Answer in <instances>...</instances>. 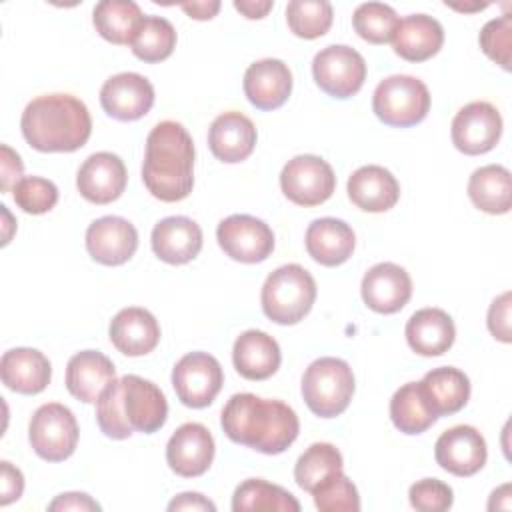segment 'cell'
<instances>
[{"mask_svg":"<svg viewBox=\"0 0 512 512\" xmlns=\"http://www.w3.org/2000/svg\"><path fill=\"white\" fill-rule=\"evenodd\" d=\"M220 424L232 442L270 456L290 448L300 432L298 416L288 404L250 392L230 396Z\"/></svg>","mask_w":512,"mask_h":512,"instance_id":"1","label":"cell"},{"mask_svg":"<svg viewBox=\"0 0 512 512\" xmlns=\"http://www.w3.org/2000/svg\"><path fill=\"white\" fill-rule=\"evenodd\" d=\"M166 418L164 392L136 374L114 380L96 400V422L112 440H126L134 432L154 434L166 424Z\"/></svg>","mask_w":512,"mask_h":512,"instance_id":"2","label":"cell"},{"mask_svg":"<svg viewBox=\"0 0 512 512\" xmlns=\"http://www.w3.org/2000/svg\"><path fill=\"white\" fill-rule=\"evenodd\" d=\"M142 182L162 202H180L192 192L194 142L180 122H158L146 136Z\"/></svg>","mask_w":512,"mask_h":512,"instance_id":"3","label":"cell"},{"mask_svg":"<svg viewBox=\"0 0 512 512\" xmlns=\"http://www.w3.org/2000/svg\"><path fill=\"white\" fill-rule=\"evenodd\" d=\"M20 128L24 140L38 152H74L88 142L92 118L76 96L44 94L28 102Z\"/></svg>","mask_w":512,"mask_h":512,"instance_id":"4","label":"cell"},{"mask_svg":"<svg viewBox=\"0 0 512 512\" xmlns=\"http://www.w3.org/2000/svg\"><path fill=\"white\" fill-rule=\"evenodd\" d=\"M316 280L300 264H284L268 274L260 302L264 314L282 326L298 324L314 306Z\"/></svg>","mask_w":512,"mask_h":512,"instance_id":"5","label":"cell"},{"mask_svg":"<svg viewBox=\"0 0 512 512\" xmlns=\"http://www.w3.org/2000/svg\"><path fill=\"white\" fill-rule=\"evenodd\" d=\"M354 372L346 360L324 356L314 360L302 376V398L320 418L340 416L354 396Z\"/></svg>","mask_w":512,"mask_h":512,"instance_id":"6","label":"cell"},{"mask_svg":"<svg viewBox=\"0 0 512 512\" xmlns=\"http://www.w3.org/2000/svg\"><path fill=\"white\" fill-rule=\"evenodd\" d=\"M372 110L386 126L410 128L428 116L430 92L420 78L394 74L376 86Z\"/></svg>","mask_w":512,"mask_h":512,"instance_id":"7","label":"cell"},{"mask_svg":"<svg viewBox=\"0 0 512 512\" xmlns=\"http://www.w3.org/2000/svg\"><path fill=\"white\" fill-rule=\"evenodd\" d=\"M78 422L72 410L58 402L42 404L30 420L28 440L36 456L46 462L70 458L78 444Z\"/></svg>","mask_w":512,"mask_h":512,"instance_id":"8","label":"cell"},{"mask_svg":"<svg viewBox=\"0 0 512 512\" xmlns=\"http://www.w3.org/2000/svg\"><path fill=\"white\" fill-rule=\"evenodd\" d=\"M312 76L328 96L346 100L364 86L366 60L358 50L346 44H332L314 56Z\"/></svg>","mask_w":512,"mask_h":512,"instance_id":"9","label":"cell"},{"mask_svg":"<svg viewBox=\"0 0 512 512\" xmlns=\"http://www.w3.org/2000/svg\"><path fill=\"white\" fill-rule=\"evenodd\" d=\"M284 196L304 208L324 204L336 188L332 166L314 154H300L288 160L280 172Z\"/></svg>","mask_w":512,"mask_h":512,"instance_id":"10","label":"cell"},{"mask_svg":"<svg viewBox=\"0 0 512 512\" xmlns=\"http://www.w3.org/2000/svg\"><path fill=\"white\" fill-rule=\"evenodd\" d=\"M224 372L208 352H190L172 368V386L178 400L188 408H206L220 394Z\"/></svg>","mask_w":512,"mask_h":512,"instance_id":"11","label":"cell"},{"mask_svg":"<svg viewBox=\"0 0 512 512\" xmlns=\"http://www.w3.org/2000/svg\"><path fill=\"white\" fill-rule=\"evenodd\" d=\"M216 240L226 256L242 264L266 260L274 250L272 228L250 214H232L216 228Z\"/></svg>","mask_w":512,"mask_h":512,"instance_id":"12","label":"cell"},{"mask_svg":"<svg viewBox=\"0 0 512 512\" xmlns=\"http://www.w3.org/2000/svg\"><path fill=\"white\" fill-rule=\"evenodd\" d=\"M450 136L452 144L462 154H486L498 144L502 136V116L490 102H470L456 112Z\"/></svg>","mask_w":512,"mask_h":512,"instance_id":"13","label":"cell"},{"mask_svg":"<svg viewBox=\"0 0 512 512\" xmlns=\"http://www.w3.org/2000/svg\"><path fill=\"white\" fill-rule=\"evenodd\" d=\"M434 458L442 470L454 476H474L486 464V440L474 426L458 424L438 436Z\"/></svg>","mask_w":512,"mask_h":512,"instance_id":"14","label":"cell"},{"mask_svg":"<svg viewBox=\"0 0 512 512\" xmlns=\"http://www.w3.org/2000/svg\"><path fill=\"white\" fill-rule=\"evenodd\" d=\"M100 104L108 116L120 122H132L150 112L154 104V86L142 74L120 72L102 84Z\"/></svg>","mask_w":512,"mask_h":512,"instance_id":"15","label":"cell"},{"mask_svg":"<svg viewBox=\"0 0 512 512\" xmlns=\"http://www.w3.org/2000/svg\"><path fill=\"white\" fill-rule=\"evenodd\" d=\"M214 438L200 422H186L170 436L166 444V462L182 478L202 476L214 460Z\"/></svg>","mask_w":512,"mask_h":512,"instance_id":"16","label":"cell"},{"mask_svg":"<svg viewBox=\"0 0 512 512\" xmlns=\"http://www.w3.org/2000/svg\"><path fill=\"white\" fill-rule=\"evenodd\" d=\"M126 182V166L122 158L112 152H96L88 156L76 174V188L80 196L92 204H110L118 200Z\"/></svg>","mask_w":512,"mask_h":512,"instance_id":"17","label":"cell"},{"mask_svg":"<svg viewBox=\"0 0 512 512\" xmlns=\"http://www.w3.org/2000/svg\"><path fill=\"white\" fill-rule=\"evenodd\" d=\"M138 248V232L132 222L120 216H102L86 230V250L98 264L120 266Z\"/></svg>","mask_w":512,"mask_h":512,"instance_id":"18","label":"cell"},{"mask_svg":"<svg viewBox=\"0 0 512 512\" xmlns=\"http://www.w3.org/2000/svg\"><path fill=\"white\" fill-rule=\"evenodd\" d=\"M360 292L370 310L378 314H394L408 304L412 296V280L402 266L380 262L364 274Z\"/></svg>","mask_w":512,"mask_h":512,"instance_id":"19","label":"cell"},{"mask_svg":"<svg viewBox=\"0 0 512 512\" xmlns=\"http://www.w3.org/2000/svg\"><path fill=\"white\" fill-rule=\"evenodd\" d=\"M242 86L254 108L276 110L292 92V72L288 64L278 58H264L246 68Z\"/></svg>","mask_w":512,"mask_h":512,"instance_id":"20","label":"cell"},{"mask_svg":"<svg viewBox=\"0 0 512 512\" xmlns=\"http://www.w3.org/2000/svg\"><path fill=\"white\" fill-rule=\"evenodd\" d=\"M150 242L162 262L188 264L202 250V228L188 216H168L152 228Z\"/></svg>","mask_w":512,"mask_h":512,"instance_id":"21","label":"cell"},{"mask_svg":"<svg viewBox=\"0 0 512 512\" xmlns=\"http://www.w3.org/2000/svg\"><path fill=\"white\" fill-rule=\"evenodd\" d=\"M254 122L242 112L230 110L214 118L208 130V148L220 162L236 164L246 160L256 146Z\"/></svg>","mask_w":512,"mask_h":512,"instance_id":"22","label":"cell"},{"mask_svg":"<svg viewBox=\"0 0 512 512\" xmlns=\"http://www.w3.org/2000/svg\"><path fill=\"white\" fill-rule=\"evenodd\" d=\"M114 348L126 356H144L160 342V324L152 312L140 306L122 308L108 326Z\"/></svg>","mask_w":512,"mask_h":512,"instance_id":"23","label":"cell"},{"mask_svg":"<svg viewBox=\"0 0 512 512\" xmlns=\"http://www.w3.org/2000/svg\"><path fill=\"white\" fill-rule=\"evenodd\" d=\"M348 198L364 212H386L396 206L400 198V184L394 174L378 164L360 166L348 178Z\"/></svg>","mask_w":512,"mask_h":512,"instance_id":"24","label":"cell"},{"mask_svg":"<svg viewBox=\"0 0 512 512\" xmlns=\"http://www.w3.org/2000/svg\"><path fill=\"white\" fill-rule=\"evenodd\" d=\"M116 380V368L108 356L98 350H82L68 360L66 388L86 404H92Z\"/></svg>","mask_w":512,"mask_h":512,"instance_id":"25","label":"cell"},{"mask_svg":"<svg viewBox=\"0 0 512 512\" xmlns=\"http://www.w3.org/2000/svg\"><path fill=\"white\" fill-rule=\"evenodd\" d=\"M2 384L18 394H40L52 378L50 360L36 348H12L0 360Z\"/></svg>","mask_w":512,"mask_h":512,"instance_id":"26","label":"cell"},{"mask_svg":"<svg viewBox=\"0 0 512 512\" xmlns=\"http://www.w3.org/2000/svg\"><path fill=\"white\" fill-rule=\"evenodd\" d=\"M232 362L242 378L266 380L280 368L282 352L270 334L262 330H246L234 342Z\"/></svg>","mask_w":512,"mask_h":512,"instance_id":"27","label":"cell"},{"mask_svg":"<svg viewBox=\"0 0 512 512\" xmlns=\"http://www.w3.org/2000/svg\"><path fill=\"white\" fill-rule=\"evenodd\" d=\"M406 342L420 356H442L456 338V326L442 308L416 310L406 322Z\"/></svg>","mask_w":512,"mask_h":512,"instance_id":"28","label":"cell"},{"mask_svg":"<svg viewBox=\"0 0 512 512\" xmlns=\"http://www.w3.org/2000/svg\"><path fill=\"white\" fill-rule=\"evenodd\" d=\"M444 44L442 24L428 14L402 18L392 36L394 52L408 62H424L440 52Z\"/></svg>","mask_w":512,"mask_h":512,"instance_id":"29","label":"cell"},{"mask_svg":"<svg viewBox=\"0 0 512 512\" xmlns=\"http://www.w3.org/2000/svg\"><path fill=\"white\" fill-rule=\"evenodd\" d=\"M306 250L322 266H340L344 264L356 246L354 230L338 218H318L306 228Z\"/></svg>","mask_w":512,"mask_h":512,"instance_id":"30","label":"cell"},{"mask_svg":"<svg viewBox=\"0 0 512 512\" xmlns=\"http://www.w3.org/2000/svg\"><path fill=\"white\" fill-rule=\"evenodd\" d=\"M420 386L430 410L438 418L460 412L470 398V380L454 366L432 368L424 374Z\"/></svg>","mask_w":512,"mask_h":512,"instance_id":"31","label":"cell"},{"mask_svg":"<svg viewBox=\"0 0 512 512\" xmlns=\"http://www.w3.org/2000/svg\"><path fill=\"white\" fill-rule=\"evenodd\" d=\"M468 198L486 214H506L512 206V176L500 164L476 168L468 180Z\"/></svg>","mask_w":512,"mask_h":512,"instance_id":"32","label":"cell"},{"mask_svg":"<svg viewBox=\"0 0 512 512\" xmlns=\"http://www.w3.org/2000/svg\"><path fill=\"white\" fill-rule=\"evenodd\" d=\"M142 20L144 14L132 0H102L92 10L96 32L112 44H132Z\"/></svg>","mask_w":512,"mask_h":512,"instance_id":"33","label":"cell"},{"mask_svg":"<svg viewBox=\"0 0 512 512\" xmlns=\"http://www.w3.org/2000/svg\"><path fill=\"white\" fill-rule=\"evenodd\" d=\"M390 420L408 436L426 432L438 420L426 402L420 382H408L394 392L390 400Z\"/></svg>","mask_w":512,"mask_h":512,"instance_id":"34","label":"cell"},{"mask_svg":"<svg viewBox=\"0 0 512 512\" xmlns=\"http://www.w3.org/2000/svg\"><path fill=\"white\" fill-rule=\"evenodd\" d=\"M232 510L234 512H258V510H272V512H298L300 502L282 486L270 484L262 478H248L234 490L232 496Z\"/></svg>","mask_w":512,"mask_h":512,"instance_id":"35","label":"cell"},{"mask_svg":"<svg viewBox=\"0 0 512 512\" xmlns=\"http://www.w3.org/2000/svg\"><path fill=\"white\" fill-rule=\"evenodd\" d=\"M342 468H344V460L340 450L334 444L314 442L296 460L294 480L304 492L312 494L328 478L342 472Z\"/></svg>","mask_w":512,"mask_h":512,"instance_id":"36","label":"cell"},{"mask_svg":"<svg viewBox=\"0 0 512 512\" xmlns=\"http://www.w3.org/2000/svg\"><path fill=\"white\" fill-rule=\"evenodd\" d=\"M130 48L132 54L142 62H162L176 48V30L172 22L162 16H144Z\"/></svg>","mask_w":512,"mask_h":512,"instance_id":"37","label":"cell"},{"mask_svg":"<svg viewBox=\"0 0 512 512\" xmlns=\"http://www.w3.org/2000/svg\"><path fill=\"white\" fill-rule=\"evenodd\" d=\"M332 4L326 0H292L286 6V22L294 36L314 40L332 26Z\"/></svg>","mask_w":512,"mask_h":512,"instance_id":"38","label":"cell"},{"mask_svg":"<svg viewBox=\"0 0 512 512\" xmlns=\"http://www.w3.org/2000/svg\"><path fill=\"white\" fill-rule=\"evenodd\" d=\"M400 18L392 6L382 2H364L352 14L356 34L370 44L392 42Z\"/></svg>","mask_w":512,"mask_h":512,"instance_id":"39","label":"cell"},{"mask_svg":"<svg viewBox=\"0 0 512 512\" xmlns=\"http://www.w3.org/2000/svg\"><path fill=\"white\" fill-rule=\"evenodd\" d=\"M314 506L322 512H358L360 510V496L354 482L344 474L338 472L320 484L314 492Z\"/></svg>","mask_w":512,"mask_h":512,"instance_id":"40","label":"cell"},{"mask_svg":"<svg viewBox=\"0 0 512 512\" xmlns=\"http://www.w3.org/2000/svg\"><path fill=\"white\" fill-rule=\"evenodd\" d=\"M12 196L26 214H46L58 202V188L48 178L24 176L12 188Z\"/></svg>","mask_w":512,"mask_h":512,"instance_id":"41","label":"cell"},{"mask_svg":"<svg viewBox=\"0 0 512 512\" xmlns=\"http://www.w3.org/2000/svg\"><path fill=\"white\" fill-rule=\"evenodd\" d=\"M482 52L504 70H510V52H512V16L502 14L500 18L488 20L478 36Z\"/></svg>","mask_w":512,"mask_h":512,"instance_id":"42","label":"cell"},{"mask_svg":"<svg viewBox=\"0 0 512 512\" xmlns=\"http://www.w3.org/2000/svg\"><path fill=\"white\" fill-rule=\"evenodd\" d=\"M410 506L420 512H444L454 502L452 488L438 478H424L408 490Z\"/></svg>","mask_w":512,"mask_h":512,"instance_id":"43","label":"cell"},{"mask_svg":"<svg viewBox=\"0 0 512 512\" xmlns=\"http://www.w3.org/2000/svg\"><path fill=\"white\" fill-rule=\"evenodd\" d=\"M510 292H502L498 298L492 300L490 308H488V330L490 334L500 340V342H510Z\"/></svg>","mask_w":512,"mask_h":512,"instance_id":"44","label":"cell"},{"mask_svg":"<svg viewBox=\"0 0 512 512\" xmlns=\"http://www.w3.org/2000/svg\"><path fill=\"white\" fill-rule=\"evenodd\" d=\"M24 492V476L8 460L0 462V504L8 506L14 500H20Z\"/></svg>","mask_w":512,"mask_h":512,"instance_id":"45","label":"cell"},{"mask_svg":"<svg viewBox=\"0 0 512 512\" xmlns=\"http://www.w3.org/2000/svg\"><path fill=\"white\" fill-rule=\"evenodd\" d=\"M24 164L20 156L6 144L0 146V190L2 192H12L18 180H22Z\"/></svg>","mask_w":512,"mask_h":512,"instance_id":"46","label":"cell"},{"mask_svg":"<svg viewBox=\"0 0 512 512\" xmlns=\"http://www.w3.org/2000/svg\"><path fill=\"white\" fill-rule=\"evenodd\" d=\"M50 512H66V510H78V512H98L100 504L96 500H92L88 494L84 492H66L56 496L50 504H48Z\"/></svg>","mask_w":512,"mask_h":512,"instance_id":"47","label":"cell"},{"mask_svg":"<svg viewBox=\"0 0 512 512\" xmlns=\"http://www.w3.org/2000/svg\"><path fill=\"white\" fill-rule=\"evenodd\" d=\"M170 512L176 510H192V512H216V504L212 500H208L206 496H202L200 492H182L176 498L170 500L168 504Z\"/></svg>","mask_w":512,"mask_h":512,"instance_id":"48","label":"cell"},{"mask_svg":"<svg viewBox=\"0 0 512 512\" xmlns=\"http://www.w3.org/2000/svg\"><path fill=\"white\" fill-rule=\"evenodd\" d=\"M272 0H234V8L250 20H260L272 10Z\"/></svg>","mask_w":512,"mask_h":512,"instance_id":"49","label":"cell"},{"mask_svg":"<svg viewBox=\"0 0 512 512\" xmlns=\"http://www.w3.org/2000/svg\"><path fill=\"white\" fill-rule=\"evenodd\" d=\"M180 8L194 20H210L216 16V12L220 10V2L218 0H208V2H184L180 4Z\"/></svg>","mask_w":512,"mask_h":512,"instance_id":"50","label":"cell"},{"mask_svg":"<svg viewBox=\"0 0 512 512\" xmlns=\"http://www.w3.org/2000/svg\"><path fill=\"white\" fill-rule=\"evenodd\" d=\"M452 8H456V10H482V8H486V4H476V6H456V4H450Z\"/></svg>","mask_w":512,"mask_h":512,"instance_id":"51","label":"cell"}]
</instances>
